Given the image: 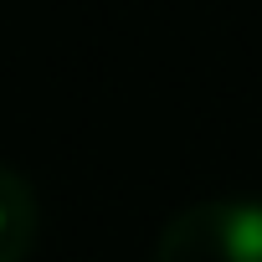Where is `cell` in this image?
<instances>
[{
    "instance_id": "cell-1",
    "label": "cell",
    "mask_w": 262,
    "mask_h": 262,
    "mask_svg": "<svg viewBox=\"0 0 262 262\" xmlns=\"http://www.w3.org/2000/svg\"><path fill=\"white\" fill-rule=\"evenodd\" d=\"M155 262H262V201L211 195L175 211L155 242Z\"/></svg>"
},
{
    "instance_id": "cell-2",
    "label": "cell",
    "mask_w": 262,
    "mask_h": 262,
    "mask_svg": "<svg viewBox=\"0 0 262 262\" xmlns=\"http://www.w3.org/2000/svg\"><path fill=\"white\" fill-rule=\"evenodd\" d=\"M36 236V195L31 180L0 165V262H21Z\"/></svg>"
}]
</instances>
